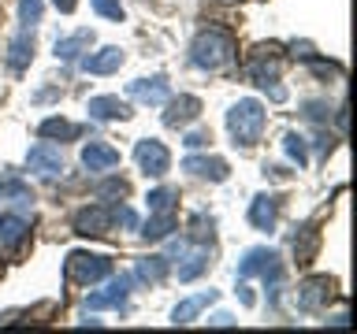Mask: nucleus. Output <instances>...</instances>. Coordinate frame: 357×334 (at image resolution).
Listing matches in <instances>:
<instances>
[{
	"mask_svg": "<svg viewBox=\"0 0 357 334\" xmlns=\"http://www.w3.org/2000/svg\"><path fill=\"white\" fill-rule=\"evenodd\" d=\"M234 60V38L220 26L201 30L194 45H190V63L201 67V71H223Z\"/></svg>",
	"mask_w": 357,
	"mask_h": 334,
	"instance_id": "1",
	"label": "nucleus"
},
{
	"mask_svg": "<svg viewBox=\"0 0 357 334\" xmlns=\"http://www.w3.org/2000/svg\"><path fill=\"white\" fill-rule=\"evenodd\" d=\"M264 127H268V111H264L261 100H253V97L238 100V104L227 111V130H231V138L238 149H253V145L261 141Z\"/></svg>",
	"mask_w": 357,
	"mask_h": 334,
	"instance_id": "2",
	"label": "nucleus"
},
{
	"mask_svg": "<svg viewBox=\"0 0 357 334\" xmlns=\"http://www.w3.org/2000/svg\"><path fill=\"white\" fill-rule=\"evenodd\" d=\"M238 278H261L264 286H279V278H283V260H279V253L268 249V245L245 249L242 260H238Z\"/></svg>",
	"mask_w": 357,
	"mask_h": 334,
	"instance_id": "3",
	"label": "nucleus"
},
{
	"mask_svg": "<svg viewBox=\"0 0 357 334\" xmlns=\"http://www.w3.org/2000/svg\"><path fill=\"white\" fill-rule=\"evenodd\" d=\"M108 275H112V260L108 256H97V253H71L63 264L67 286H93Z\"/></svg>",
	"mask_w": 357,
	"mask_h": 334,
	"instance_id": "4",
	"label": "nucleus"
},
{
	"mask_svg": "<svg viewBox=\"0 0 357 334\" xmlns=\"http://www.w3.org/2000/svg\"><path fill=\"white\" fill-rule=\"evenodd\" d=\"M134 160H138L142 175L164 178V175H167V167H172V152H167L156 138H142L138 145H134Z\"/></svg>",
	"mask_w": 357,
	"mask_h": 334,
	"instance_id": "5",
	"label": "nucleus"
},
{
	"mask_svg": "<svg viewBox=\"0 0 357 334\" xmlns=\"http://www.w3.org/2000/svg\"><path fill=\"white\" fill-rule=\"evenodd\" d=\"M245 71H250V82H257V86H272V82H279V71H283V60H279L275 56V49L272 45H261V49H257L253 56H250V67H245Z\"/></svg>",
	"mask_w": 357,
	"mask_h": 334,
	"instance_id": "6",
	"label": "nucleus"
},
{
	"mask_svg": "<svg viewBox=\"0 0 357 334\" xmlns=\"http://www.w3.org/2000/svg\"><path fill=\"white\" fill-rule=\"evenodd\" d=\"M331 294H335V283L328 275H317V278H309V283L298 286V308L301 312H320L331 301Z\"/></svg>",
	"mask_w": 357,
	"mask_h": 334,
	"instance_id": "7",
	"label": "nucleus"
},
{
	"mask_svg": "<svg viewBox=\"0 0 357 334\" xmlns=\"http://www.w3.org/2000/svg\"><path fill=\"white\" fill-rule=\"evenodd\" d=\"M130 283H134L130 275H116L105 289H100V294L86 297V308H93V312L97 308H123V305H127V297H130Z\"/></svg>",
	"mask_w": 357,
	"mask_h": 334,
	"instance_id": "8",
	"label": "nucleus"
},
{
	"mask_svg": "<svg viewBox=\"0 0 357 334\" xmlns=\"http://www.w3.org/2000/svg\"><path fill=\"white\" fill-rule=\"evenodd\" d=\"M75 230L82 234V238H105L112 230V208L105 205H89L75 216Z\"/></svg>",
	"mask_w": 357,
	"mask_h": 334,
	"instance_id": "9",
	"label": "nucleus"
},
{
	"mask_svg": "<svg viewBox=\"0 0 357 334\" xmlns=\"http://www.w3.org/2000/svg\"><path fill=\"white\" fill-rule=\"evenodd\" d=\"M123 49L119 45H108V49H100V52H89V56H78V67H82L86 74H116L119 67H123Z\"/></svg>",
	"mask_w": 357,
	"mask_h": 334,
	"instance_id": "10",
	"label": "nucleus"
},
{
	"mask_svg": "<svg viewBox=\"0 0 357 334\" xmlns=\"http://www.w3.org/2000/svg\"><path fill=\"white\" fill-rule=\"evenodd\" d=\"M127 93L134 100H142V104H164L167 97H172V86H167V78L164 74H153V78H138V82H130L127 86Z\"/></svg>",
	"mask_w": 357,
	"mask_h": 334,
	"instance_id": "11",
	"label": "nucleus"
},
{
	"mask_svg": "<svg viewBox=\"0 0 357 334\" xmlns=\"http://www.w3.org/2000/svg\"><path fill=\"white\" fill-rule=\"evenodd\" d=\"M164 104H167V111H164V127H186V122H194V119L201 116V100L190 97V93H183V97H167Z\"/></svg>",
	"mask_w": 357,
	"mask_h": 334,
	"instance_id": "12",
	"label": "nucleus"
},
{
	"mask_svg": "<svg viewBox=\"0 0 357 334\" xmlns=\"http://www.w3.org/2000/svg\"><path fill=\"white\" fill-rule=\"evenodd\" d=\"M26 167L45 175V178H56V175H63V156H60V149H52V145H33L26 152Z\"/></svg>",
	"mask_w": 357,
	"mask_h": 334,
	"instance_id": "13",
	"label": "nucleus"
},
{
	"mask_svg": "<svg viewBox=\"0 0 357 334\" xmlns=\"http://www.w3.org/2000/svg\"><path fill=\"white\" fill-rule=\"evenodd\" d=\"M26 238H30V219L22 212H4L0 216V245L4 249H19Z\"/></svg>",
	"mask_w": 357,
	"mask_h": 334,
	"instance_id": "14",
	"label": "nucleus"
},
{
	"mask_svg": "<svg viewBox=\"0 0 357 334\" xmlns=\"http://www.w3.org/2000/svg\"><path fill=\"white\" fill-rule=\"evenodd\" d=\"M82 167L93 171V175L112 171V167H119V149H112V145H105V141H89L82 149Z\"/></svg>",
	"mask_w": 357,
	"mask_h": 334,
	"instance_id": "15",
	"label": "nucleus"
},
{
	"mask_svg": "<svg viewBox=\"0 0 357 334\" xmlns=\"http://www.w3.org/2000/svg\"><path fill=\"white\" fill-rule=\"evenodd\" d=\"M183 171L197 175V178H208V182H223V178H227V164H223L220 156H186Z\"/></svg>",
	"mask_w": 357,
	"mask_h": 334,
	"instance_id": "16",
	"label": "nucleus"
},
{
	"mask_svg": "<svg viewBox=\"0 0 357 334\" xmlns=\"http://www.w3.org/2000/svg\"><path fill=\"white\" fill-rule=\"evenodd\" d=\"M212 301H216V289H205V294H194V297L178 301L175 312H172V323H175V327H183V323H194L201 312L212 305Z\"/></svg>",
	"mask_w": 357,
	"mask_h": 334,
	"instance_id": "17",
	"label": "nucleus"
},
{
	"mask_svg": "<svg viewBox=\"0 0 357 334\" xmlns=\"http://www.w3.org/2000/svg\"><path fill=\"white\" fill-rule=\"evenodd\" d=\"M86 111H89V119H105V122L130 119V104H127V100H119V97H93L86 104Z\"/></svg>",
	"mask_w": 357,
	"mask_h": 334,
	"instance_id": "18",
	"label": "nucleus"
},
{
	"mask_svg": "<svg viewBox=\"0 0 357 334\" xmlns=\"http://www.w3.org/2000/svg\"><path fill=\"white\" fill-rule=\"evenodd\" d=\"M275 219H279V200L268 197V193L253 197V205H250V223H253V227L257 230H272Z\"/></svg>",
	"mask_w": 357,
	"mask_h": 334,
	"instance_id": "19",
	"label": "nucleus"
},
{
	"mask_svg": "<svg viewBox=\"0 0 357 334\" xmlns=\"http://www.w3.org/2000/svg\"><path fill=\"white\" fill-rule=\"evenodd\" d=\"M0 200L4 205H19V208H30V200H33V193H30V186L22 182L19 175H0Z\"/></svg>",
	"mask_w": 357,
	"mask_h": 334,
	"instance_id": "20",
	"label": "nucleus"
},
{
	"mask_svg": "<svg viewBox=\"0 0 357 334\" xmlns=\"http://www.w3.org/2000/svg\"><path fill=\"white\" fill-rule=\"evenodd\" d=\"M89 45H93V30H78L71 38L56 41V60H78L82 52H89Z\"/></svg>",
	"mask_w": 357,
	"mask_h": 334,
	"instance_id": "21",
	"label": "nucleus"
},
{
	"mask_svg": "<svg viewBox=\"0 0 357 334\" xmlns=\"http://www.w3.org/2000/svg\"><path fill=\"white\" fill-rule=\"evenodd\" d=\"M33 60V33L30 30H22L15 41H11V49H8V67L11 71H22Z\"/></svg>",
	"mask_w": 357,
	"mask_h": 334,
	"instance_id": "22",
	"label": "nucleus"
},
{
	"mask_svg": "<svg viewBox=\"0 0 357 334\" xmlns=\"http://www.w3.org/2000/svg\"><path fill=\"white\" fill-rule=\"evenodd\" d=\"M38 134H41V138H49V141H75L78 134H82V127H75V122L52 116V119H45L38 127Z\"/></svg>",
	"mask_w": 357,
	"mask_h": 334,
	"instance_id": "23",
	"label": "nucleus"
},
{
	"mask_svg": "<svg viewBox=\"0 0 357 334\" xmlns=\"http://www.w3.org/2000/svg\"><path fill=\"white\" fill-rule=\"evenodd\" d=\"M175 230V212H149V223L142 227V238L145 241H160Z\"/></svg>",
	"mask_w": 357,
	"mask_h": 334,
	"instance_id": "24",
	"label": "nucleus"
},
{
	"mask_svg": "<svg viewBox=\"0 0 357 334\" xmlns=\"http://www.w3.org/2000/svg\"><path fill=\"white\" fill-rule=\"evenodd\" d=\"M167 267H172V260H167V256H145V260H138V271H134V278H138V283H164V278H167Z\"/></svg>",
	"mask_w": 357,
	"mask_h": 334,
	"instance_id": "25",
	"label": "nucleus"
},
{
	"mask_svg": "<svg viewBox=\"0 0 357 334\" xmlns=\"http://www.w3.org/2000/svg\"><path fill=\"white\" fill-rule=\"evenodd\" d=\"M205 271H208V253H194L183 267H178V283H194V278L205 275Z\"/></svg>",
	"mask_w": 357,
	"mask_h": 334,
	"instance_id": "26",
	"label": "nucleus"
},
{
	"mask_svg": "<svg viewBox=\"0 0 357 334\" xmlns=\"http://www.w3.org/2000/svg\"><path fill=\"white\" fill-rule=\"evenodd\" d=\"M212 234H216V219L205 216V212H197V216L190 219V238L194 241H212Z\"/></svg>",
	"mask_w": 357,
	"mask_h": 334,
	"instance_id": "27",
	"label": "nucleus"
},
{
	"mask_svg": "<svg viewBox=\"0 0 357 334\" xmlns=\"http://www.w3.org/2000/svg\"><path fill=\"white\" fill-rule=\"evenodd\" d=\"M283 149H287V156H290L298 167L309 164V145H305V138H301V134H287V138H283Z\"/></svg>",
	"mask_w": 357,
	"mask_h": 334,
	"instance_id": "28",
	"label": "nucleus"
},
{
	"mask_svg": "<svg viewBox=\"0 0 357 334\" xmlns=\"http://www.w3.org/2000/svg\"><path fill=\"white\" fill-rule=\"evenodd\" d=\"M175 197H178V189L164 186V189H153L145 200H149V212H175Z\"/></svg>",
	"mask_w": 357,
	"mask_h": 334,
	"instance_id": "29",
	"label": "nucleus"
},
{
	"mask_svg": "<svg viewBox=\"0 0 357 334\" xmlns=\"http://www.w3.org/2000/svg\"><path fill=\"white\" fill-rule=\"evenodd\" d=\"M127 193H130V186L123 182V178H108V182L97 186V197H100V200H123Z\"/></svg>",
	"mask_w": 357,
	"mask_h": 334,
	"instance_id": "30",
	"label": "nucleus"
},
{
	"mask_svg": "<svg viewBox=\"0 0 357 334\" xmlns=\"http://www.w3.org/2000/svg\"><path fill=\"white\" fill-rule=\"evenodd\" d=\"M19 22L22 26H38L41 22V0H19Z\"/></svg>",
	"mask_w": 357,
	"mask_h": 334,
	"instance_id": "31",
	"label": "nucleus"
},
{
	"mask_svg": "<svg viewBox=\"0 0 357 334\" xmlns=\"http://www.w3.org/2000/svg\"><path fill=\"white\" fill-rule=\"evenodd\" d=\"M301 116L312 119V122H328L331 119V104L328 100H309V104H301Z\"/></svg>",
	"mask_w": 357,
	"mask_h": 334,
	"instance_id": "32",
	"label": "nucleus"
},
{
	"mask_svg": "<svg viewBox=\"0 0 357 334\" xmlns=\"http://www.w3.org/2000/svg\"><path fill=\"white\" fill-rule=\"evenodd\" d=\"M89 4H93L97 15H105L112 22H123V4H119V0H89Z\"/></svg>",
	"mask_w": 357,
	"mask_h": 334,
	"instance_id": "33",
	"label": "nucleus"
},
{
	"mask_svg": "<svg viewBox=\"0 0 357 334\" xmlns=\"http://www.w3.org/2000/svg\"><path fill=\"white\" fill-rule=\"evenodd\" d=\"M309 67H312V74H320V78H339V82H342V67L324 63V60H317V56L309 60Z\"/></svg>",
	"mask_w": 357,
	"mask_h": 334,
	"instance_id": "34",
	"label": "nucleus"
},
{
	"mask_svg": "<svg viewBox=\"0 0 357 334\" xmlns=\"http://www.w3.org/2000/svg\"><path fill=\"white\" fill-rule=\"evenodd\" d=\"M208 141H212V134H208V130H190L183 145H186V149H190V152H194V149H205V145H208Z\"/></svg>",
	"mask_w": 357,
	"mask_h": 334,
	"instance_id": "35",
	"label": "nucleus"
},
{
	"mask_svg": "<svg viewBox=\"0 0 357 334\" xmlns=\"http://www.w3.org/2000/svg\"><path fill=\"white\" fill-rule=\"evenodd\" d=\"M112 223H123V227H138V216H134V208H112Z\"/></svg>",
	"mask_w": 357,
	"mask_h": 334,
	"instance_id": "36",
	"label": "nucleus"
},
{
	"mask_svg": "<svg viewBox=\"0 0 357 334\" xmlns=\"http://www.w3.org/2000/svg\"><path fill=\"white\" fill-rule=\"evenodd\" d=\"M290 52H294V60H312L317 56V49L309 41H290Z\"/></svg>",
	"mask_w": 357,
	"mask_h": 334,
	"instance_id": "37",
	"label": "nucleus"
},
{
	"mask_svg": "<svg viewBox=\"0 0 357 334\" xmlns=\"http://www.w3.org/2000/svg\"><path fill=\"white\" fill-rule=\"evenodd\" d=\"M238 301H242L245 308H253V305H257V301H253V289H250V283H245V278L238 283Z\"/></svg>",
	"mask_w": 357,
	"mask_h": 334,
	"instance_id": "38",
	"label": "nucleus"
},
{
	"mask_svg": "<svg viewBox=\"0 0 357 334\" xmlns=\"http://www.w3.org/2000/svg\"><path fill=\"white\" fill-rule=\"evenodd\" d=\"M208 323H212V327H231V323H234V316H227V312H216V316H212Z\"/></svg>",
	"mask_w": 357,
	"mask_h": 334,
	"instance_id": "39",
	"label": "nucleus"
},
{
	"mask_svg": "<svg viewBox=\"0 0 357 334\" xmlns=\"http://www.w3.org/2000/svg\"><path fill=\"white\" fill-rule=\"evenodd\" d=\"M56 4V11H63V15H71V11L78 8V0H52Z\"/></svg>",
	"mask_w": 357,
	"mask_h": 334,
	"instance_id": "40",
	"label": "nucleus"
},
{
	"mask_svg": "<svg viewBox=\"0 0 357 334\" xmlns=\"http://www.w3.org/2000/svg\"><path fill=\"white\" fill-rule=\"evenodd\" d=\"M220 4H238V0H220Z\"/></svg>",
	"mask_w": 357,
	"mask_h": 334,
	"instance_id": "41",
	"label": "nucleus"
}]
</instances>
